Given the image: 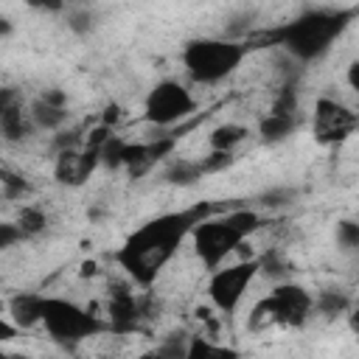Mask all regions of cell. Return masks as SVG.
Returning <instances> with one entry per match:
<instances>
[{
  "label": "cell",
  "instance_id": "cell-1",
  "mask_svg": "<svg viewBox=\"0 0 359 359\" xmlns=\"http://www.w3.org/2000/svg\"><path fill=\"white\" fill-rule=\"evenodd\" d=\"M213 213H219V208L213 202H196L180 210H168L160 213L149 222H143L140 227H135L123 244L115 250V264L129 275V280L140 289H149L160 272L174 261V255L180 252V247L185 244V238L194 236V230L210 219Z\"/></svg>",
  "mask_w": 359,
  "mask_h": 359
},
{
  "label": "cell",
  "instance_id": "cell-2",
  "mask_svg": "<svg viewBox=\"0 0 359 359\" xmlns=\"http://www.w3.org/2000/svg\"><path fill=\"white\" fill-rule=\"evenodd\" d=\"M356 14V8H306L294 20L280 22L247 42L250 48L278 45L297 62H314L331 50Z\"/></svg>",
  "mask_w": 359,
  "mask_h": 359
},
{
  "label": "cell",
  "instance_id": "cell-3",
  "mask_svg": "<svg viewBox=\"0 0 359 359\" xmlns=\"http://www.w3.org/2000/svg\"><path fill=\"white\" fill-rule=\"evenodd\" d=\"M261 222H264L261 213L252 208H233L227 213H213L191 236L196 258L202 261V266L208 272L219 269L224 264V258L233 250H238L261 227Z\"/></svg>",
  "mask_w": 359,
  "mask_h": 359
},
{
  "label": "cell",
  "instance_id": "cell-4",
  "mask_svg": "<svg viewBox=\"0 0 359 359\" xmlns=\"http://www.w3.org/2000/svg\"><path fill=\"white\" fill-rule=\"evenodd\" d=\"M247 39H222V36H199L185 42L182 48V65L185 73L196 84H219L230 79L241 62L250 56Z\"/></svg>",
  "mask_w": 359,
  "mask_h": 359
},
{
  "label": "cell",
  "instance_id": "cell-5",
  "mask_svg": "<svg viewBox=\"0 0 359 359\" xmlns=\"http://www.w3.org/2000/svg\"><path fill=\"white\" fill-rule=\"evenodd\" d=\"M314 314V294L309 289H303L300 283L292 280H280L272 286V292L255 303L252 314H250V328H269V325H280V328H303L309 323V317Z\"/></svg>",
  "mask_w": 359,
  "mask_h": 359
},
{
  "label": "cell",
  "instance_id": "cell-6",
  "mask_svg": "<svg viewBox=\"0 0 359 359\" xmlns=\"http://www.w3.org/2000/svg\"><path fill=\"white\" fill-rule=\"evenodd\" d=\"M42 325L62 345H76V342L104 331V323L98 320V314H93L65 297H45Z\"/></svg>",
  "mask_w": 359,
  "mask_h": 359
},
{
  "label": "cell",
  "instance_id": "cell-7",
  "mask_svg": "<svg viewBox=\"0 0 359 359\" xmlns=\"http://www.w3.org/2000/svg\"><path fill=\"white\" fill-rule=\"evenodd\" d=\"M196 109V98L191 95V90L177 81V79H163L157 81L146 101H143V118L160 129H168L180 121H185L191 112Z\"/></svg>",
  "mask_w": 359,
  "mask_h": 359
},
{
  "label": "cell",
  "instance_id": "cell-8",
  "mask_svg": "<svg viewBox=\"0 0 359 359\" xmlns=\"http://www.w3.org/2000/svg\"><path fill=\"white\" fill-rule=\"evenodd\" d=\"M258 272H261V258H244L238 264L213 269L210 278H208V297H210V303L222 314H227V317L236 314L244 292L250 289V283L255 280Z\"/></svg>",
  "mask_w": 359,
  "mask_h": 359
},
{
  "label": "cell",
  "instance_id": "cell-9",
  "mask_svg": "<svg viewBox=\"0 0 359 359\" xmlns=\"http://www.w3.org/2000/svg\"><path fill=\"white\" fill-rule=\"evenodd\" d=\"M359 132V112L337 98H317L311 112V135L320 146H337Z\"/></svg>",
  "mask_w": 359,
  "mask_h": 359
},
{
  "label": "cell",
  "instance_id": "cell-10",
  "mask_svg": "<svg viewBox=\"0 0 359 359\" xmlns=\"http://www.w3.org/2000/svg\"><path fill=\"white\" fill-rule=\"evenodd\" d=\"M177 143H180V135H157L154 140H146V143H129L126 146V157H123L126 174L132 180L146 177L165 157H171V151L177 149Z\"/></svg>",
  "mask_w": 359,
  "mask_h": 359
},
{
  "label": "cell",
  "instance_id": "cell-11",
  "mask_svg": "<svg viewBox=\"0 0 359 359\" xmlns=\"http://www.w3.org/2000/svg\"><path fill=\"white\" fill-rule=\"evenodd\" d=\"M98 165H101V151L98 149H87V146L65 149L53 160V180L59 185L79 188V185H84L93 177V171Z\"/></svg>",
  "mask_w": 359,
  "mask_h": 359
},
{
  "label": "cell",
  "instance_id": "cell-12",
  "mask_svg": "<svg viewBox=\"0 0 359 359\" xmlns=\"http://www.w3.org/2000/svg\"><path fill=\"white\" fill-rule=\"evenodd\" d=\"M36 129L31 109H22V101L14 98V90H3L0 95V132L8 143H20Z\"/></svg>",
  "mask_w": 359,
  "mask_h": 359
},
{
  "label": "cell",
  "instance_id": "cell-13",
  "mask_svg": "<svg viewBox=\"0 0 359 359\" xmlns=\"http://www.w3.org/2000/svg\"><path fill=\"white\" fill-rule=\"evenodd\" d=\"M143 320V303L129 289H115L107 306V325L115 334H132Z\"/></svg>",
  "mask_w": 359,
  "mask_h": 359
},
{
  "label": "cell",
  "instance_id": "cell-14",
  "mask_svg": "<svg viewBox=\"0 0 359 359\" xmlns=\"http://www.w3.org/2000/svg\"><path fill=\"white\" fill-rule=\"evenodd\" d=\"M42 306H45V294L17 292L14 297L6 300V317L17 328H31V325L42 323Z\"/></svg>",
  "mask_w": 359,
  "mask_h": 359
},
{
  "label": "cell",
  "instance_id": "cell-15",
  "mask_svg": "<svg viewBox=\"0 0 359 359\" xmlns=\"http://www.w3.org/2000/svg\"><path fill=\"white\" fill-rule=\"evenodd\" d=\"M297 129V115H280V112H266L258 121V135L264 143H280Z\"/></svg>",
  "mask_w": 359,
  "mask_h": 359
},
{
  "label": "cell",
  "instance_id": "cell-16",
  "mask_svg": "<svg viewBox=\"0 0 359 359\" xmlns=\"http://www.w3.org/2000/svg\"><path fill=\"white\" fill-rule=\"evenodd\" d=\"M31 118L36 123V129H48V132H62V126L67 123V107L59 104H48L45 98H36L31 107Z\"/></svg>",
  "mask_w": 359,
  "mask_h": 359
},
{
  "label": "cell",
  "instance_id": "cell-17",
  "mask_svg": "<svg viewBox=\"0 0 359 359\" xmlns=\"http://www.w3.org/2000/svg\"><path fill=\"white\" fill-rule=\"evenodd\" d=\"M188 359H241V351L196 334L188 339Z\"/></svg>",
  "mask_w": 359,
  "mask_h": 359
},
{
  "label": "cell",
  "instance_id": "cell-18",
  "mask_svg": "<svg viewBox=\"0 0 359 359\" xmlns=\"http://www.w3.org/2000/svg\"><path fill=\"white\" fill-rule=\"evenodd\" d=\"M247 135H250L247 126L227 121V123H219V126L210 132L208 143H210V151H230V154H236V146H241Z\"/></svg>",
  "mask_w": 359,
  "mask_h": 359
},
{
  "label": "cell",
  "instance_id": "cell-19",
  "mask_svg": "<svg viewBox=\"0 0 359 359\" xmlns=\"http://www.w3.org/2000/svg\"><path fill=\"white\" fill-rule=\"evenodd\" d=\"M205 177V171H202V163L199 160H171L168 165H165V171H163V180L165 182H171V185H180V188H185V185H194V182H199Z\"/></svg>",
  "mask_w": 359,
  "mask_h": 359
},
{
  "label": "cell",
  "instance_id": "cell-20",
  "mask_svg": "<svg viewBox=\"0 0 359 359\" xmlns=\"http://www.w3.org/2000/svg\"><path fill=\"white\" fill-rule=\"evenodd\" d=\"M314 311L328 317V320H334V317L351 311V297L342 289H323V292L314 294Z\"/></svg>",
  "mask_w": 359,
  "mask_h": 359
},
{
  "label": "cell",
  "instance_id": "cell-21",
  "mask_svg": "<svg viewBox=\"0 0 359 359\" xmlns=\"http://www.w3.org/2000/svg\"><path fill=\"white\" fill-rule=\"evenodd\" d=\"M188 339L185 334H171L165 339H160L154 348L143 351L140 359H188Z\"/></svg>",
  "mask_w": 359,
  "mask_h": 359
},
{
  "label": "cell",
  "instance_id": "cell-22",
  "mask_svg": "<svg viewBox=\"0 0 359 359\" xmlns=\"http://www.w3.org/2000/svg\"><path fill=\"white\" fill-rule=\"evenodd\" d=\"M17 227L22 230L25 238H34V236L45 233V227H48V213H45L42 208H36V205H25V208H20V213H17Z\"/></svg>",
  "mask_w": 359,
  "mask_h": 359
},
{
  "label": "cell",
  "instance_id": "cell-23",
  "mask_svg": "<svg viewBox=\"0 0 359 359\" xmlns=\"http://www.w3.org/2000/svg\"><path fill=\"white\" fill-rule=\"evenodd\" d=\"M126 146H129V140H123V137L112 135V137L104 143V149H101V165H104V168H109V171H115V168H123Z\"/></svg>",
  "mask_w": 359,
  "mask_h": 359
},
{
  "label": "cell",
  "instance_id": "cell-24",
  "mask_svg": "<svg viewBox=\"0 0 359 359\" xmlns=\"http://www.w3.org/2000/svg\"><path fill=\"white\" fill-rule=\"evenodd\" d=\"M334 236H337L339 250H345V252L356 250V252H359V222H353V219H342V222H337Z\"/></svg>",
  "mask_w": 359,
  "mask_h": 359
},
{
  "label": "cell",
  "instance_id": "cell-25",
  "mask_svg": "<svg viewBox=\"0 0 359 359\" xmlns=\"http://www.w3.org/2000/svg\"><path fill=\"white\" fill-rule=\"evenodd\" d=\"M95 22H98V17L90 8H70L67 11V28L73 34H90L95 28Z\"/></svg>",
  "mask_w": 359,
  "mask_h": 359
},
{
  "label": "cell",
  "instance_id": "cell-26",
  "mask_svg": "<svg viewBox=\"0 0 359 359\" xmlns=\"http://www.w3.org/2000/svg\"><path fill=\"white\" fill-rule=\"evenodd\" d=\"M0 185H3V199H22L25 194H28V182L20 177V174H14V171H8V168H3V174H0Z\"/></svg>",
  "mask_w": 359,
  "mask_h": 359
},
{
  "label": "cell",
  "instance_id": "cell-27",
  "mask_svg": "<svg viewBox=\"0 0 359 359\" xmlns=\"http://www.w3.org/2000/svg\"><path fill=\"white\" fill-rule=\"evenodd\" d=\"M199 163H202L205 177H210V174H222L224 168H230V165L236 163V154H230V151H210V154H205Z\"/></svg>",
  "mask_w": 359,
  "mask_h": 359
},
{
  "label": "cell",
  "instance_id": "cell-28",
  "mask_svg": "<svg viewBox=\"0 0 359 359\" xmlns=\"http://www.w3.org/2000/svg\"><path fill=\"white\" fill-rule=\"evenodd\" d=\"M25 236H22V230L17 227V222H3L0 224V250H8V247H14L17 241H22Z\"/></svg>",
  "mask_w": 359,
  "mask_h": 359
},
{
  "label": "cell",
  "instance_id": "cell-29",
  "mask_svg": "<svg viewBox=\"0 0 359 359\" xmlns=\"http://www.w3.org/2000/svg\"><path fill=\"white\" fill-rule=\"evenodd\" d=\"M121 121V107L118 104H107L104 112H101V126L107 129H115V123Z\"/></svg>",
  "mask_w": 359,
  "mask_h": 359
},
{
  "label": "cell",
  "instance_id": "cell-30",
  "mask_svg": "<svg viewBox=\"0 0 359 359\" xmlns=\"http://www.w3.org/2000/svg\"><path fill=\"white\" fill-rule=\"evenodd\" d=\"M345 81H348V87L359 95V59L356 62H351L348 65V73H345Z\"/></svg>",
  "mask_w": 359,
  "mask_h": 359
},
{
  "label": "cell",
  "instance_id": "cell-31",
  "mask_svg": "<svg viewBox=\"0 0 359 359\" xmlns=\"http://www.w3.org/2000/svg\"><path fill=\"white\" fill-rule=\"evenodd\" d=\"M289 196H292L289 191H269V194H264V196H261V199H264L261 205L275 208V205H283V199H289Z\"/></svg>",
  "mask_w": 359,
  "mask_h": 359
},
{
  "label": "cell",
  "instance_id": "cell-32",
  "mask_svg": "<svg viewBox=\"0 0 359 359\" xmlns=\"http://www.w3.org/2000/svg\"><path fill=\"white\" fill-rule=\"evenodd\" d=\"M14 331H17V325H14L8 317H3V320H0V339H3V342L14 339Z\"/></svg>",
  "mask_w": 359,
  "mask_h": 359
},
{
  "label": "cell",
  "instance_id": "cell-33",
  "mask_svg": "<svg viewBox=\"0 0 359 359\" xmlns=\"http://www.w3.org/2000/svg\"><path fill=\"white\" fill-rule=\"evenodd\" d=\"M79 275H81V278H93V275H98V264H95V261H84L81 269H79Z\"/></svg>",
  "mask_w": 359,
  "mask_h": 359
},
{
  "label": "cell",
  "instance_id": "cell-34",
  "mask_svg": "<svg viewBox=\"0 0 359 359\" xmlns=\"http://www.w3.org/2000/svg\"><path fill=\"white\" fill-rule=\"evenodd\" d=\"M8 31H11V22H8V20H0V34H3V36H6V34H8Z\"/></svg>",
  "mask_w": 359,
  "mask_h": 359
},
{
  "label": "cell",
  "instance_id": "cell-35",
  "mask_svg": "<svg viewBox=\"0 0 359 359\" xmlns=\"http://www.w3.org/2000/svg\"><path fill=\"white\" fill-rule=\"evenodd\" d=\"M3 359H28V356H22V353H6Z\"/></svg>",
  "mask_w": 359,
  "mask_h": 359
},
{
  "label": "cell",
  "instance_id": "cell-36",
  "mask_svg": "<svg viewBox=\"0 0 359 359\" xmlns=\"http://www.w3.org/2000/svg\"><path fill=\"white\" fill-rule=\"evenodd\" d=\"M356 112H359V109H356Z\"/></svg>",
  "mask_w": 359,
  "mask_h": 359
}]
</instances>
